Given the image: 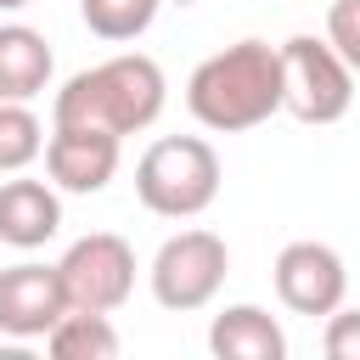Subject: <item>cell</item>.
<instances>
[{
  "label": "cell",
  "mask_w": 360,
  "mask_h": 360,
  "mask_svg": "<svg viewBox=\"0 0 360 360\" xmlns=\"http://www.w3.org/2000/svg\"><path fill=\"white\" fill-rule=\"evenodd\" d=\"M186 107L214 135L259 129L281 112V51L264 39H236L202 56L186 79Z\"/></svg>",
  "instance_id": "6da1fadb"
},
{
  "label": "cell",
  "mask_w": 360,
  "mask_h": 360,
  "mask_svg": "<svg viewBox=\"0 0 360 360\" xmlns=\"http://www.w3.org/2000/svg\"><path fill=\"white\" fill-rule=\"evenodd\" d=\"M169 101V84H163V68L141 51H118L96 68H79L56 101H51V124H84V129H107V135H135V129H152L158 112Z\"/></svg>",
  "instance_id": "7a4b0ae2"
},
{
  "label": "cell",
  "mask_w": 360,
  "mask_h": 360,
  "mask_svg": "<svg viewBox=\"0 0 360 360\" xmlns=\"http://www.w3.org/2000/svg\"><path fill=\"white\" fill-rule=\"evenodd\" d=\"M135 197L158 219H197L219 197V152L202 135H163L135 163Z\"/></svg>",
  "instance_id": "3957f363"
},
{
  "label": "cell",
  "mask_w": 360,
  "mask_h": 360,
  "mask_svg": "<svg viewBox=\"0 0 360 360\" xmlns=\"http://www.w3.org/2000/svg\"><path fill=\"white\" fill-rule=\"evenodd\" d=\"M281 51V112L298 124H338L354 107V68L315 34H292L276 45Z\"/></svg>",
  "instance_id": "277c9868"
},
{
  "label": "cell",
  "mask_w": 360,
  "mask_h": 360,
  "mask_svg": "<svg viewBox=\"0 0 360 360\" xmlns=\"http://www.w3.org/2000/svg\"><path fill=\"white\" fill-rule=\"evenodd\" d=\"M225 270H231V248L225 236L191 225V231H174L158 253H152V298L169 309V315H197L219 298L225 287Z\"/></svg>",
  "instance_id": "5b68a950"
},
{
  "label": "cell",
  "mask_w": 360,
  "mask_h": 360,
  "mask_svg": "<svg viewBox=\"0 0 360 360\" xmlns=\"http://www.w3.org/2000/svg\"><path fill=\"white\" fill-rule=\"evenodd\" d=\"M56 281H62L68 309L112 315L135 292V248L118 231H90V236L68 242V253L56 259Z\"/></svg>",
  "instance_id": "8992f818"
},
{
  "label": "cell",
  "mask_w": 360,
  "mask_h": 360,
  "mask_svg": "<svg viewBox=\"0 0 360 360\" xmlns=\"http://www.w3.org/2000/svg\"><path fill=\"white\" fill-rule=\"evenodd\" d=\"M276 298L292 309V315H332L343 298H349V270H343V253L332 242H287L276 253Z\"/></svg>",
  "instance_id": "52a82bcc"
},
{
  "label": "cell",
  "mask_w": 360,
  "mask_h": 360,
  "mask_svg": "<svg viewBox=\"0 0 360 360\" xmlns=\"http://www.w3.org/2000/svg\"><path fill=\"white\" fill-rule=\"evenodd\" d=\"M118 158H124V141L107 135V129L51 124V135H45V174H51L56 191H73V197L107 191L112 174H118Z\"/></svg>",
  "instance_id": "ba28073f"
},
{
  "label": "cell",
  "mask_w": 360,
  "mask_h": 360,
  "mask_svg": "<svg viewBox=\"0 0 360 360\" xmlns=\"http://www.w3.org/2000/svg\"><path fill=\"white\" fill-rule=\"evenodd\" d=\"M62 315H68V298H62L56 264L22 259V264H6V270H0V332H6V338L34 343V338H45Z\"/></svg>",
  "instance_id": "9c48e42d"
},
{
  "label": "cell",
  "mask_w": 360,
  "mask_h": 360,
  "mask_svg": "<svg viewBox=\"0 0 360 360\" xmlns=\"http://www.w3.org/2000/svg\"><path fill=\"white\" fill-rule=\"evenodd\" d=\"M56 231H62V191L51 180H28V174L0 180V242L6 248L34 253Z\"/></svg>",
  "instance_id": "30bf717a"
},
{
  "label": "cell",
  "mask_w": 360,
  "mask_h": 360,
  "mask_svg": "<svg viewBox=\"0 0 360 360\" xmlns=\"http://www.w3.org/2000/svg\"><path fill=\"white\" fill-rule=\"evenodd\" d=\"M208 349L219 360H287V332L259 304H225L208 326Z\"/></svg>",
  "instance_id": "8fae6325"
},
{
  "label": "cell",
  "mask_w": 360,
  "mask_h": 360,
  "mask_svg": "<svg viewBox=\"0 0 360 360\" xmlns=\"http://www.w3.org/2000/svg\"><path fill=\"white\" fill-rule=\"evenodd\" d=\"M51 39L28 22H0V101H34L51 90Z\"/></svg>",
  "instance_id": "7c38bea8"
},
{
  "label": "cell",
  "mask_w": 360,
  "mask_h": 360,
  "mask_svg": "<svg viewBox=\"0 0 360 360\" xmlns=\"http://www.w3.org/2000/svg\"><path fill=\"white\" fill-rule=\"evenodd\" d=\"M45 349L56 360H118V326L107 315H90V309H68L51 332H45Z\"/></svg>",
  "instance_id": "4fadbf2b"
},
{
  "label": "cell",
  "mask_w": 360,
  "mask_h": 360,
  "mask_svg": "<svg viewBox=\"0 0 360 360\" xmlns=\"http://www.w3.org/2000/svg\"><path fill=\"white\" fill-rule=\"evenodd\" d=\"M158 6H163V0H79V17H84V28H90L96 39L129 45V39H141V34L158 22Z\"/></svg>",
  "instance_id": "5bb4252c"
},
{
  "label": "cell",
  "mask_w": 360,
  "mask_h": 360,
  "mask_svg": "<svg viewBox=\"0 0 360 360\" xmlns=\"http://www.w3.org/2000/svg\"><path fill=\"white\" fill-rule=\"evenodd\" d=\"M45 152V124L28 101H0V174H22Z\"/></svg>",
  "instance_id": "9a60e30c"
},
{
  "label": "cell",
  "mask_w": 360,
  "mask_h": 360,
  "mask_svg": "<svg viewBox=\"0 0 360 360\" xmlns=\"http://www.w3.org/2000/svg\"><path fill=\"white\" fill-rule=\"evenodd\" d=\"M326 45L360 73V0H332L326 6Z\"/></svg>",
  "instance_id": "2e32d148"
},
{
  "label": "cell",
  "mask_w": 360,
  "mask_h": 360,
  "mask_svg": "<svg viewBox=\"0 0 360 360\" xmlns=\"http://www.w3.org/2000/svg\"><path fill=\"white\" fill-rule=\"evenodd\" d=\"M321 349L326 360H360V309H332L326 315V332H321Z\"/></svg>",
  "instance_id": "e0dca14e"
},
{
  "label": "cell",
  "mask_w": 360,
  "mask_h": 360,
  "mask_svg": "<svg viewBox=\"0 0 360 360\" xmlns=\"http://www.w3.org/2000/svg\"><path fill=\"white\" fill-rule=\"evenodd\" d=\"M22 6H34V0H0V11H22Z\"/></svg>",
  "instance_id": "ac0fdd59"
}]
</instances>
